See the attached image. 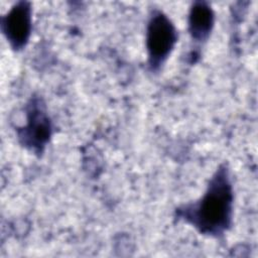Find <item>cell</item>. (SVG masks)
<instances>
[{
  "label": "cell",
  "mask_w": 258,
  "mask_h": 258,
  "mask_svg": "<svg viewBox=\"0 0 258 258\" xmlns=\"http://www.w3.org/2000/svg\"><path fill=\"white\" fill-rule=\"evenodd\" d=\"M214 24V13L206 3H196L189 12V31L196 40H204Z\"/></svg>",
  "instance_id": "5b68a950"
},
{
  "label": "cell",
  "mask_w": 258,
  "mask_h": 258,
  "mask_svg": "<svg viewBox=\"0 0 258 258\" xmlns=\"http://www.w3.org/2000/svg\"><path fill=\"white\" fill-rule=\"evenodd\" d=\"M176 41V31L166 15L155 12L147 25L146 47L152 68L159 67L168 56Z\"/></svg>",
  "instance_id": "7a4b0ae2"
},
{
  "label": "cell",
  "mask_w": 258,
  "mask_h": 258,
  "mask_svg": "<svg viewBox=\"0 0 258 258\" xmlns=\"http://www.w3.org/2000/svg\"><path fill=\"white\" fill-rule=\"evenodd\" d=\"M232 206V185L227 170L220 168L202 200L182 210V216L202 233L218 235L230 226Z\"/></svg>",
  "instance_id": "6da1fadb"
},
{
  "label": "cell",
  "mask_w": 258,
  "mask_h": 258,
  "mask_svg": "<svg viewBox=\"0 0 258 258\" xmlns=\"http://www.w3.org/2000/svg\"><path fill=\"white\" fill-rule=\"evenodd\" d=\"M51 124L38 100H32L27 111V123L19 131L21 142L34 151H40L49 140Z\"/></svg>",
  "instance_id": "3957f363"
},
{
  "label": "cell",
  "mask_w": 258,
  "mask_h": 258,
  "mask_svg": "<svg viewBox=\"0 0 258 258\" xmlns=\"http://www.w3.org/2000/svg\"><path fill=\"white\" fill-rule=\"evenodd\" d=\"M2 30L14 49L22 48L30 36L31 9L27 2H18L2 18Z\"/></svg>",
  "instance_id": "277c9868"
}]
</instances>
